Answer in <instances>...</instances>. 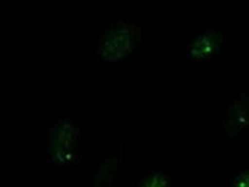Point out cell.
<instances>
[{"mask_svg":"<svg viewBox=\"0 0 249 187\" xmlns=\"http://www.w3.org/2000/svg\"><path fill=\"white\" fill-rule=\"evenodd\" d=\"M141 21L119 18L103 24L95 37L94 64L97 69H138L141 63Z\"/></svg>","mask_w":249,"mask_h":187,"instance_id":"cell-1","label":"cell"},{"mask_svg":"<svg viewBox=\"0 0 249 187\" xmlns=\"http://www.w3.org/2000/svg\"><path fill=\"white\" fill-rule=\"evenodd\" d=\"M82 119L50 120L44 129L47 133L44 143V164L50 170L69 168L73 164H91L94 155L84 152L81 139Z\"/></svg>","mask_w":249,"mask_h":187,"instance_id":"cell-2","label":"cell"},{"mask_svg":"<svg viewBox=\"0 0 249 187\" xmlns=\"http://www.w3.org/2000/svg\"><path fill=\"white\" fill-rule=\"evenodd\" d=\"M233 38L234 31L226 25H202L185 46L176 48V56L183 59L189 69L208 70L213 63L234 56Z\"/></svg>","mask_w":249,"mask_h":187,"instance_id":"cell-3","label":"cell"},{"mask_svg":"<svg viewBox=\"0 0 249 187\" xmlns=\"http://www.w3.org/2000/svg\"><path fill=\"white\" fill-rule=\"evenodd\" d=\"M217 132L226 139L249 140V86L239 88L231 103L226 106Z\"/></svg>","mask_w":249,"mask_h":187,"instance_id":"cell-4","label":"cell"},{"mask_svg":"<svg viewBox=\"0 0 249 187\" xmlns=\"http://www.w3.org/2000/svg\"><path fill=\"white\" fill-rule=\"evenodd\" d=\"M134 168V164L124 165L123 164V142L117 140V146L114 152H107L103 161L94 167L91 175L82 178L84 187H113L117 184V174L120 170Z\"/></svg>","mask_w":249,"mask_h":187,"instance_id":"cell-5","label":"cell"},{"mask_svg":"<svg viewBox=\"0 0 249 187\" xmlns=\"http://www.w3.org/2000/svg\"><path fill=\"white\" fill-rule=\"evenodd\" d=\"M117 187H188V171L156 165L135 180L117 181Z\"/></svg>","mask_w":249,"mask_h":187,"instance_id":"cell-6","label":"cell"},{"mask_svg":"<svg viewBox=\"0 0 249 187\" xmlns=\"http://www.w3.org/2000/svg\"><path fill=\"white\" fill-rule=\"evenodd\" d=\"M211 187H249V165L231 170L221 177H211Z\"/></svg>","mask_w":249,"mask_h":187,"instance_id":"cell-7","label":"cell"}]
</instances>
